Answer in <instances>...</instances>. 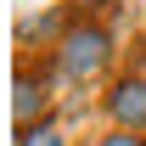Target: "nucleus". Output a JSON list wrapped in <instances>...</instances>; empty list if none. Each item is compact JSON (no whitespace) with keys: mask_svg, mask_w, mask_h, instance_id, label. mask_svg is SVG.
Listing matches in <instances>:
<instances>
[{"mask_svg":"<svg viewBox=\"0 0 146 146\" xmlns=\"http://www.w3.org/2000/svg\"><path fill=\"white\" fill-rule=\"evenodd\" d=\"M118 112L124 118H146V84H118Z\"/></svg>","mask_w":146,"mask_h":146,"instance_id":"nucleus-2","label":"nucleus"},{"mask_svg":"<svg viewBox=\"0 0 146 146\" xmlns=\"http://www.w3.org/2000/svg\"><path fill=\"white\" fill-rule=\"evenodd\" d=\"M28 146H56V135H51V129H39V135H28Z\"/></svg>","mask_w":146,"mask_h":146,"instance_id":"nucleus-3","label":"nucleus"},{"mask_svg":"<svg viewBox=\"0 0 146 146\" xmlns=\"http://www.w3.org/2000/svg\"><path fill=\"white\" fill-rule=\"evenodd\" d=\"M101 51H107L101 34H73L68 39V68L73 73H96V68H101Z\"/></svg>","mask_w":146,"mask_h":146,"instance_id":"nucleus-1","label":"nucleus"},{"mask_svg":"<svg viewBox=\"0 0 146 146\" xmlns=\"http://www.w3.org/2000/svg\"><path fill=\"white\" fill-rule=\"evenodd\" d=\"M112 146H135V141H129V135H118V141H112Z\"/></svg>","mask_w":146,"mask_h":146,"instance_id":"nucleus-4","label":"nucleus"}]
</instances>
